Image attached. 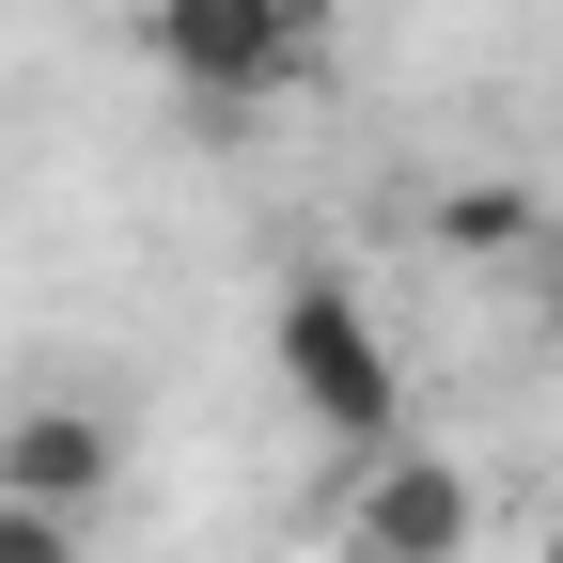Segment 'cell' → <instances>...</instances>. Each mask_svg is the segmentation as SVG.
Segmentation results:
<instances>
[{"label": "cell", "instance_id": "cell-6", "mask_svg": "<svg viewBox=\"0 0 563 563\" xmlns=\"http://www.w3.org/2000/svg\"><path fill=\"white\" fill-rule=\"evenodd\" d=\"M0 563H79V517L63 501H0Z\"/></svg>", "mask_w": 563, "mask_h": 563}, {"label": "cell", "instance_id": "cell-1", "mask_svg": "<svg viewBox=\"0 0 563 563\" xmlns=\"http://www.w3.org/2000/svg\"><path fill=\"white\" fill-rule=\"evenodd\" d=\"M266 361H282V391H298L329 439H361V454H391V439H407V361H391V329L344 298L329 266H298V282H282Z\"/></svg>", "mask_w": 563, "mask_h": 563}, {"label": "cell", "instance_id": "cell-5", "mask_svg": "<svg viewBox=\"0 0 563 563\" xmlns=\"http://www.w3.org/2000/svg\"><path fill=\"white\" fill-rule=\"evenodd\" d=\"M439 251L501 266V251H548V220H532V188H439Z\"/></svg>", "mask_w": 563, "mask_h": 563}, {"label": "cell", "instance_id": "cell-3", "mask_svg": "<svg viewBox=\"0 0 563 563\" xmlns=\"http://www.w3.org/2000/svg\"><path fill=\"white\" fill-rule=\"evenodd\" d=\"M110 470H125L110 407H79V391H16V422H0V501H63V517H95Z\"/></svg>", "mask_w": 563, "mask_h": 563}, {"label": "cell", "instance_id": "cell-9", "mask_svg": "<svg viewBox=\"0 0 563 563\" xmlns=\"http://www.w3.org/2000/svg\"><path fill=\"white\" fill-rule=\"evenodd\" d=\"M532 563H563V517H548V548H532Z\"/></svg>", "mask_w": 563, "mask_h": 563}, {"label": "cell", "instance_id": "cell-4", "mask_svg": "<svg viewBox=\"0 0 563 563\" xmlns=\"http://www.w3.org/2000/svg\"><path fill=\"white\" fill-rule=\"evenodd\" d=\"M344 532H361L376 563H470V532H485V501H470V470L454 454H376V485H361V517H344Z\"/></svg>", "mask_w": 563, "mask_h": 563}, {"label": "cell", "instance_id": "cell-8", "mask_svg": "<svg viewBox=\"0 0 563 563\" xmlns=\"http://www.w3.org/2000/svg\"><path fill=\"white\" fill-rule=\"evenodd\" d=\"M329 563H376V548H361V532H344V548H329Z\"/></svg>", "mask_w": 563, "mask_h": 563}, {"label": "cell", "instance_id": "cell-7", "mask_svg": "<svg viewBox=\"0 0 563 563\" xmlns=\"http://www.w3.org/2000/svg\"><path fill=\"white\" fill-rule=\"evenodd\" d=\"M532 298H548V329H563V235H548V251H532Z\"/></svg>", "mask_w": 563, "mask_h": 563}, {"label": "cell", "instance_id": "cell-2", "mask_svg": "<svg viewBox=\"0 0 563 563\" xmlns=\"http://www.w3.org/2000/svg\"><path fill=\"white\" fill-rule=\"evenodd\" d=\"M298 32L313 0H141V47H157V79L203 95V110H251L298 79Z\"/></svg>", "mask_w": 563, "mask_h": 563}]
</instances>
